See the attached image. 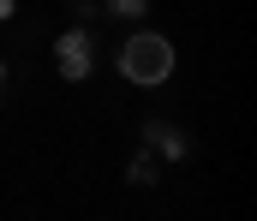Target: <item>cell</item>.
Returning <instances> with one entry per match:
<instances>
[{
	"label": "cell",
	"mask_w": 257,
	"mask_h": 221,
	"mask_svg": "<svg viewBox=\"0 0 257 221\" xmlns=\"http://www.w3.org/2000/svg\"><path fill=\"white\" fill-rule=\"evenodd\" d=\"M18 18V0H0V24H12Z\"/></svg>",
	"instance_id": "cell-7"
},
{
	"label": "cell",
	"mask_w": 257,
	"mask_h": 221,
	"mask_svg": "<svg viewBox=\"0 0 257 221\" xmlns=\"http://www.w3.org/2000/svg\"><path fill=\"white\" fill-rule=\"evenodd\" d=\"M72 12H78V18H96V12H102V0H72Z\"/></svg>",
	"instance_id": "cell-6"
},
{
	"label": "cell",
	"mask_w": 257,
	"mask_h": 221,
	"mask_svg": "<svg viewBox=\"0 0 257 221\" xmlns=\"http://www.w3.org/2000/svg\"><path fill=\"white\" fill-rule=\"evenodd\" d=\"M138 144L150 149L162 167H180V161H192V138H186V132H180L168 114H144V120H138Z\"/></svg>",
	"instance_id": "cell-3"
},
{
	"label": "cell",
	"mask_w": 257,
	"mask_h": 221,
	"mask_svg": "<svg viewBox=\"0 0 257 221\" xmlns=\"http://www.w3.org/2000/svg\"><path fill=\"white\" fill-rule=\"evenodd\" d=\"M108 18H126V24H144L150 18V0H102Z\"/></svg>",
	"instance_id": "cell-5"
},
{
	"label": "cell",
	"mask_w": 257,
	"mask_h": 221,
	"mask_svg": "<svg viewBox=\"0 0 257 221\" xmlns=\"http://www.w3.org/2000/svg\"><path fill=\"white\" fill-rule=\"evenodd\" d=\"M54 72L66 84H84V78L96 72V36H90V24H66L60 36H54Z\"/></svg>",
	"instance_id": "cell-2"
},
{
	"label": "cell",
	"mask_w": 257,
	"mask_h": 221,
	"mask_svg": "<svg viewBox=\"0 0 257 221\" xmlns=\"http://www.w3.org/2000/svg\"><path fill=\"white\" fill-rule=\"evenodd\" d=\"M162 173H168V167H162V161H156V155H150L144 144L132 149V161H126V185H138V191H150V185H156Z\"/></svg>",
	"instance_id": "cell-4"
},
{
	"label": "cell",
	"mask_w": 257,
	"mask_h": 221,
	"mask_svg": "<svg viewBox=\"0 0 257 221\" xmlns=\"http://www.w3.org/2000/svg\"><path fill=\"white\" fill-rule=\"evenodd\" d=\"M6 78H12V66H6V54H0V90H6Z\"/></svg>",
	"instance_id": "cell-8"
},
{
	"label": "cell",
	"mask_w": 257,
	"mask_h": 221,
	"mask_svg": "<svg viewBox=\"0 0 257 221\" xmlns=\"http://www.w3.org/2000/svg\"><path fill=\"white\" fill-rule=\"evenodd\" d=\"M180 66V48H174V36H162V30H132L126 42H120V54H114V72L138 84V90H162L168 78Z\"/></svg>",
	"instance_id": "cell-1"
}]
</instances>
